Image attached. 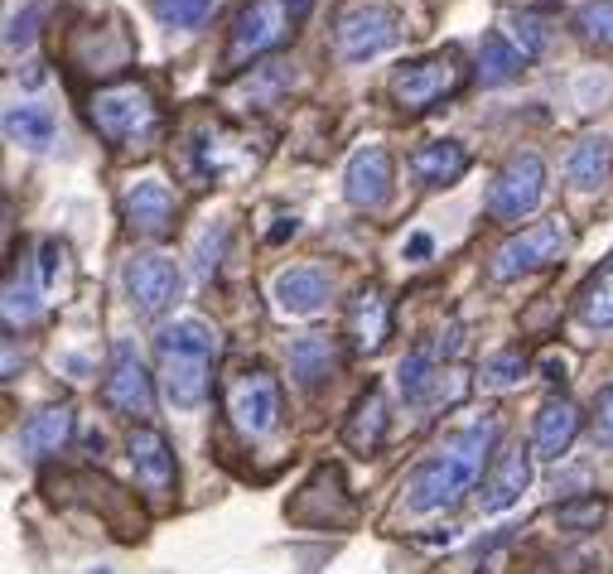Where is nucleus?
<instances>
[{
	"mask_svg": "<svg viewBox=\"0 0 613 574\" xmlns=\"http://www.w3.org/2000/svg\"><path fill=\"white\" fill-rule=\"evenodd\" d=\"M348 333H353V348L358 353H377L391 338V304L377 285L358 290V300L348 309Z\"/></svg>",
	"mask_w": 613,
	"mask_h": 574,
	"instance_id": "obj_20",
	"label": "nucleus"
},
{
	"mask_svg": "<svg viewBox=\"0 0 613 574\" xmlns=\"http://www.w3.org/2000/svg\"><path fill=\"white\" fill-rule=\"evenodd\" d=\"M343 439H348V449H358V454H377V444L387 439V396H382L377 386H367V396L353 406L348 425H343Z\"/></svg>",
	"mask_w": 613,
	"mask_h": 574,
	"instance_id": "obj_25",
	"label": "nucleus"
},
{
	"mask_svg": "<svg viewBox=\"0 0 613 574\" xmlns=\"http://www.w3.org/2000/svg\"><path fill=\"white\" fill-rule=\"evenodd\" d=\"M594 435L604 439V444H613V386L599 391V406H594Z\"/></svg>",
	"mask_w": 613,
	"mask_h": 574,
	"instance_id": "obj_38",
	"label": "nucleus"
},
{
	"mask_svg": "<svg viewBox=\"0 0 613 574\" xmlns=\"http://www.w3.org/2000/svg\"><path fill=\"white\" fill-rule=\"evenodd\" d=\"M575 435H580V406H575V401L551 396L546 406L536 410V425H531V449H536V459H560V454H570Z\"/></svg>",
	"mask_w": 613,
	"mask_h": 574,
	"instance_id": "obj_18",
	"label": "nucleus"
},
{
	"mask_svg": "<svg viewBox=\"0 0 613 574\" xmlns=\"http://www.w3.org/2000/svg\"><path fill=\"white\" fill-rule=\"evenodd\" d=\"M396 39H401V29L387 5H358V10L338 15L334 25V49L343 63H367V58L387 54Z\"/></svg>",
	"mask_w": 613,
	"mask_h": 574,
	"instance_id": "obj_9",
	"label": "nucleus"
},
{
	"mask_svg": "<svg viewBox=\"0 0 613 574\" xmlns=\"http://www.w3.org/2000/svg\"><path fill=\"white\" fill-rule=\"evenodd\" d=\"M87 121L112 150H145L160 136V102L140 78H121L87 97Z\"/></svg>",
	"mask_w": 613,
	"mask_h": 574,
	"instance_id": "obj_3",
	"label": "nucleus"
},
{
	"mask_svg": "<svg viewBox=\"0 0 613 574\" xmlns=\"http://www.w3.org/2000/svg\"><path fill=\"white\" fill-rule=\"evenodd\" d=\"M541 377H546V382H565V362L546 357V362H541Z\"/></svg>",
	"mask_w": 613,
	"mask_h": 574,
	"instance_id": "obj_41",
	"label": "nucleus"
},
{
	"mask_svg": "<svg viewBox=\"0 0 613 574\" xmlns=\"http://www.w3.org/2000/svg\"><path fill=\"white\" fill-rule=\"evenodd\" d=\"M411 169H416V179L425 189H445L454 179H464L469 150L459 140H435V145H420L416 155H411Z\"/></svg>",
	"mask_w": 613,
	"mask_h": 574,
	"instance_id": "obj_24",
	"label": "nucleus"
},
{
	"mask_svg": "<svg viewBox=\"0 0 613 574\" xmlns=\"http://www.w3.org/2000/svg\"><path fill=\"white\" fill-rule=\"evenodd\" d=\"M121 213H126V227L140 232V237H165L169 227H174V193L160 179H140V184L126 189Z\"/></svg>",
	"mask_w": 613,
	"mask_h": 574,
	"instance_id": "obj_16",
	"label": "nucleus"
},
{
	"mask_svg": "<svg viewBox=\"0 0 613 574\" xmlns=\"http://www.w3.org/2000/svg\"><path fill=\"white\" fill-rule=\"evenodd\" d=\"M44 314V271L34 266H10L5 271V300H0V319L5 328H29Z\"/></svg>",
	"mask_w": 613,
	"mask_h": 574,
	"instance_id": "obj_19",
	"label": "nucleus"
},
{
	"mask_svg": "<svg viewBox=\"0 0 613 574\" xmlns=\"http://www.w3.org/2000/svg\"><path fill=\"white\" fill-rule=\"evenodd\" d=\"M73 439V406H44L39 415H29L20 430V449L25 459H49Z\"/></svg>",
	"mask_w": 613,
	"mask_h": 574,
	"instance_id": "obj_22",
	"label": "nucleus"
},
{
	"mask_svg": "<svg viewBox=\"0 0 613 574\" xmlns=\"http://www.w3.org/2000/svg\"><path fill=\"white\" fill-rule=\"evenodd\" d=\"M102 401H107L116 415L136 420V425H145V420L155 415V377L140 367V357L131 343H116L107 382H102Z\"/></svg>",
	"mask_w": 613,
	"mask_h": 574,
	"instance_id": "obj_8",
	"label": "nucleus"
},
{
	"mask_svg": "<svg viewBox=\"0 0 613 574\" xmlns=\"http://www.w3.org/2000/svg\"><path fill=\"white\" fill-rule=\"evenodd\" d=\"M565 174H570V184L575 189H604L613 179V140L609 136H585L575 140V150H570V160H565Z\"/></svg>",
	"mask_w": 613,
	"mask_h": 574,
	"instance_id": "obj_23",
	"label": "nucleus"
},
{
	"mask_svg": "<svg viewBox=\"0 0 613 574\" xmlns=\"http://www.w3.org/2000/svg\"><path fill=\"white\" fill-rule=\"evenodd\" d=\"M54 116L44 107H10L5 111V136L15 145H29V150H49L54 145Z\"/></svg>",
	"mask_w": 613,
	"mask_h": 574,
	"instance_id": "obj_29",
	"label": "nucleus"
},
{
	"mask_svg": "<svg viewBox=\"0 0 613 574\" xmlns=\"http://www.w3.org/2000/svg\"><path fill=\"white\" fill-rule=\"evenodd\" d=\"M464 82V68L454 54H435L420 58V63H406L396 78H391V97L401 111H430L435 102H445L449 92H459Z\"/></svg>",
	"mask_w": 613,
	"mask_h": 574,
	"instance_id": "obj_7",
	"label": "nucleus"
},
{
	"mask_svg": "<svg viewBox=\"0 0 613 574\" xmlns=\"http://www.w3.org/2000/svg\"><path fill=\"white\" fill-rule=\"evenodd\" d=\"M44 20V0H34V5H25V15H15L10 20V29H5V44L10 49H29L34 44V25Z\"/></svg>",
	"mask_w": 613,
	"mask_h": 574,
	"instance_id": "obj_35",
	"label": "nucleus"
},
{
	"mask_svg": "<svg viewBox=\"0 0 613 574\" xmlns=\"http://www.w3.org/2000/svg\"><path fill=\"white\" fill-rule=\"evenodd\" d=\"M295 25H300V15H295L290 0H251V5H242V15L232 20V34H227V63L237 68V63H251V58L285 49L295 39Z\"/></svg>",
	"mask_w": 613,
	"mask_h": 574,
	"instance_id": "obj_4",
	"label": "nucleus"
},
{
	"mask_svg": "<svg viewBox=\"0 0 613 574\" xmlns=\"http://www.w3.org/2000/svg\"><path fill=\"white\" fill-rule=\"evenodd\" d=\"M430 251H435L430 232H411V242H406V261H430Z\"/></svg>",
	"mask_w": 613,
	"mask_h": 574,
	"instance_id": "obj_39",
	"label": "nucleus"
},
{
	"mask_svg": "<svg viewBox=\"0 0 613 574\" xmlns=\"http://www.w3.org/2000/svg\"><path fill=\"white\" fill-rule=\"evenodd\" d=\"M396 386H401V401L406 406H430V401H459L454 391H445V367H440V353L435 348H416V353L401 357L396 367Z\"/></svg>",
	"mask_w": 613,
	"mask_h": 574,
	"instance_id": "obj_17",
	"label": "nucleus"
},
{
	"mask_svg": "<svg viewBox=\"0 0 613 574\" xmlns=\"http://www.w3.org/2000/svg\"><path fill=\"white\" fill-rule=\"evenodd\" d=\"M242 140H232L223 131V126H213V131H203L198 136V164H203V174L208 179H227V174H242V169H251L256 164V155L251 150H237Z\"/></svg>",
	"mask_w": 613,
	"mask_h": 574,
	"instance_id": "obj_26",
	"label": "nucleus"
},
{
	"mask_svg": "<svg viewBox=\"0 0 613 574\" xmlns=\"http://www.w3.org/2000/svg\"><path fill=\"white\" fill-rule=\"evenodd\" d=\"M531 459H536V449H507V454H498V468L488 473V483H483V492H478V507L488 512V517H498V512H507V507H517L522 502V492L531 488Z\"/></svg>",
	"mask_w": 613,
	"mask_h": 574,
	"instance_id": "obj_15",
	"label": "nucleus"
},
{
	"mask_svg": "<svg viewBox=\"0 0 613 574\" xmlns=\"http://www.w3.org/2000/svg\"><path fill=\"white\" fill-rule=\"evenodd\" d=\"M227 415L242 439H266L280 425V386L271 372H242L227 386Z\"/></svg>",
	"mask_w": 613,
	"mask_h": 574,
	"instance_id": "obj_10",
	"label": "nucleus"
},
{
	"mask_svg": "<svg viewBox=\"0 0 613 574\" xmlns=\"http://www.w3.org/2000/svg\"><path fill=\"white\" fill-rule=\"evenodd\" d=\"M285 87H290V68L285 63H261V68H251L247 78L237 82V92H242L247 107H276Z\"/></svg>",
	"mask_w": 613,
	"mask_h": 574,
	"instance_id": "obj_30",
	"label": "nucleus"
},
{
	"mask_svg": "<svg viewBox=\"0 0 613 574\" xmlns=\"http://www.w3.org/2000/svg\"><path fill=\"white\" fill-rule=\"evenodd\" d=\"M338 343L329 333H305V338H295L290 343V372H295V382L314 391V386H324L329 377L338 372Z\"/></svg>",
	"mask_w": 613,
	"mask_h": 574,
	"instance_id": "obj_21",
	"label": "nucleus"
},
{
	"mask_svg": "<svg viewBox=\"0 0 613 574\" xmlns=\"http://www.w3.org/2000/svg\"><path fill=\"white\" fill-rule=\"evenodd\" d=\"M334 300V275L324 266H290L276 275V304L280 314H295V319H314L324 314Z\"/></svg>",
	"mask_w": 613,
	"mask_h": 574,
	"instance_id": "obj_14",
	"label": "nucleus"
},
{
	"mask_svg": "<svg viewBox=\"0 0 613 574\" xmlns=\"http://www.w3.org/2000/svg\"><path fill=\"white\" fill-rule=\"evenodd\" d=\"M295 232H300V222H295V218H280L276 227H271V232H266V242H271V246H280V242H290V237H295Z\"/></svg>",
	"mask_w": 613,
	"mask_h": 574,
	"instance_id": "obj_40",
	"label": "nucleus"
},
{
	"mask_svg": "<svg viewBox=\"0 0 613 574\" xmlns=\"http://www.w3.org/2000/svg\"><path fill=\"white\" fill-rule=\"evenodd\" d=\"M121 280H126V295L136 304V314H145V319L165 314L169 304L179 300V285H184V280H179V266L165 261V256H131L126 271H121Z\"/></svg>",
	"mask_w": 613,
	"mask_h": 574,
	"instance_id": "obj_11",
	"label": "nucleus"
},
{
	"mask_svg": "<svg viewBox=\"0 0 613 574\" xmlns=\"http://www.w3.org/2000/svg\"><path fill=\"white\" fill-rule=\"evenodd\" d=\"M522 63H527V58L517 54V44H507L502 34H483V44H478V82H483V87L512 82L522 73Z\"/></svg>",
	"mask_w": 613,
	"mask_h": 574,
	"instance_id": "obj_27",
	"label": "nucleus"
},
{
	"mask_svg": "<svg viewBox=\"0 0 613 574\" xmlns=\"http://www.w3.org/2000/svg\"><path fill=\"white\" fill-rule=\"evenodd\" d=\"M512 44H517L522 58H536L546 49V25H541L536 15H517V20H512Z\"/></svg>",
	"mask_w": 613,
	"mask_h": 574,
	"instance_id": "obj_34",
	"label": "nucleus"
},
{
	"mask_svg": "<svg viewBox=\"0 0 613 574\" xmlns=\"http://www.w3.org/2000/svg\"><path fill=\"white\" fill-rule=\"evenodd\" d=\"M575 34L589 49H613V0H585L575 10Z\"/></svg>",
	"mask_w": 613,
	"mask_h": 574,
	"instance_id": "obj_31",
	"label": "nucleus"
},
{
	"mask_svg": "<svg viewBox=\"0 0 613 574\" xmlns=\"http://www.w3.org/2000/svg\"><path fill=\"white\" fill-rule=\"evenodd\" d=\"M208 10H213V0H155V15L169 29H198L208 20Z\"/></svg>",
	"mask_w": 613,
	"mask_h": 574,
	"instance_id": "obj_32",
	"label": "nucleus"
},
{
	"mask_svg": "<svg viewBox=\"0 0 613 574\" xmlns=\"http://www.w3.org/2000/svg\"><path fill=\"white\" fill-rule=\"evenodd\" d=\"M155 348H160V386H165L169 406H203L208 401V372L218 357V333L198 319H179V324L160 328Z\"/></svg>",
	"mask_w": 613,
	"mask_h": 574,
	"instance_id": "obj_2",
	"label": "nucleus"
},
{
	"mask_svg": "<svg viewBox=\"0 0 613 574\" xmlns=\"http://www.w3.org/2000/svg\"><path fill=\"white\" fill-rule=\"evenodd\" d=\"M556 517H560L565 531H585V526H599V521H604V502H599V497H589V502H570V507H560Z\"/></svg>",
	"mask_w": 613,
	"mask_h": 574,
	"instance_id": "obj_37",
	"label": "nucleus"
},
{
	"mask_svg": "<svg viewBox=\"0 0 613 574\" xmlns=\"http://www.w3.org/2000/svg\"><path fill=\"white\" fill-rule=\"evenodd\" d=\"M541 198H546V160L536 150H522L498 169V179L488 189V213L502 227H517L541 208Z\"/></svg>",
	"mask_w": 613,
	"mask_h": 574,
	"instance_id": "obj_6",
	"label": "nucleus"
},
{
	"mask_svg": "<svg viewBox=\"0 0 613 574\" xmlns=\"http://www.w3.org/2000/svg\"><path fill=\"white\" fill-rule=\"evenodd\" d=\"M87 574H116V570H87Z\"/></svg>",
	"mask_w": 613,
	"mask_h": 574,
	"instance_id": "obj_42",
	"label": "nucleus"
},
{
	"mask_svg": "<svg viewBox=\"0 0 613 574\" xmlns=\"http://www.w3.org/2000/svg\"><path fill=\"white\" fill-rule=\"evenodd\" d=\"M575 309H580V319H585L589 328H613V256L580 285Z\"/></svg>",
	"mask_w": 613,
	"mask_h": 574,
	"instance_id": "obj_28",
	"label": "nucleus"
},
{
	"mask_svg": "<svg viewBox=\"0 0 613 574\" xmlns=\"http://www.w3.org/2000/svg\"><path fill=\"white\" fill-rule=\"evenodd\" d=\"M522 372H527V357L522 353H502V357H493V362L483 367V382L488 386H512V382H522Z\"/></svg>",
	"mask_w": 613,
	"mask_h": 574,
	"instance_id": "obj_36",
	"label": "nucleus"
},
{
	"mask_svg": "<svg viewBox=\"0 0 613 574\" xmlns=\"http://www.w3.org/2000/svg\"><path fill=\"white\" fill-rule=\"evenodd\" d=\"M126 454H131V468H136V483L140 492L150 497V502H165L169 492H174V449H169V439L160 430H150V425H136L131 439H126Z\"/></svg>",
	"mask_w": 613,
	"mask_h": 574,
	"instance_id": "obj_13",
	"label": "nucleus"
},
{
	"mask_svg": "<svg viewBox=\"0 0 613 574\" xmlns=\"http://www.w3.org/2000/svg\"><path fill=\"white\" fill-rule=\"evenodd\" d=\"M498 435H502L498 415H483L474 425H464L459 435H449L445 444H435L416 464V473L406 478V507L430 517V512H449L454 502H464L478 488L488 459H493Z\"/></svg>",
	"mask_w": 613,
	"mask_h": 574,
	"instance_id": "obj_1",
	"label": "nucleus"
},
{
	"mask_svg": "<svg viewBox=\"0 0 613 574\" xmlns=\"http://www.w3.org/2000/svg\"><path fill=\"white\" fill-rule=\"evenodd\" d=\"M223 251H227V227H223V222H218V227H203V237H198V246H194L198 280H213V275H218V266H223Z\"/></svg>",
	"mask_w": 613,
	"mask_h": 574,
	"instance_id": "obj_33",
	"label": "nucleus"
},
{
	"mask_svg": "<svg viewBox=\"0 0 613 574\" xmlns=\"http://www.w3.org/2000/svg\"><path fill=\"white\" fill-rule=\"evenodd\" d=\"M343 193L358 213H382L391 203V155L387 145H363L343 169Z\"/></svg>",
	"mask_w": 613,
	"mask_h": 574,
	"instance_id": "obj_12",
	"label": "nucleus"
},
{
	"mask_svg": "<svg viewBox=\"0 0 613 574\" xmlns=\"http://www.w3.org/2000/svg\"><path fill=\"white\" fill-rule=\"evenodd\" d=\"M565 251H570V227H565V222L560 218L531 222V227L512 232V237L493 251L488 275H493L498 285H507V280H517V275H531V271H541V266H556Z\"/></svg>",
	"mask_w": 613,
	"mask_h": 574,
	"instance_id": "obj_5",
	"label": "nucleus"
}]
</instances>
